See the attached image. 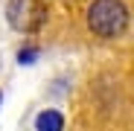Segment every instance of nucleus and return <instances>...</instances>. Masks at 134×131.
<instances>
[{"instance_id": "20e7f679", "label": "nucleus", "mask_w": 134, "mask_h": 131, "mask_svg": "<svg viewBox=\"0 0 134 131\" xmlns=\"http://www.w3.org/2000/svg\"><path fill=\"white\" fill-rule=\"evenodd\" d=\"M32 61H38V47H24L18 53V64H32Z\"/></svg>"}, {"instance_id": "7ed1b4c3", "label": "nucleus", "mask_w": 134, "mask_h": 131, "mask_svg": "<svg viewBox=\"0 0 134 131\" xmlns=\"http://www.w3.org/2000/svg\"><path fill=\"white\" fill-rule=\"evenodd\" d=\"M35 131H64V117L55 108H47L35 117Z\"/></svg>"}, {"instance_id": "f257e3e1", "label": "nucleus", "mask_w": 134, "mask_h": 131, "mask_svg": "<svg viewBox=\"0 0 134 131\" xmlns=\"http://www.w3.org/2000/svg\"><path fill=\"white\" fill-rule=\"evenodd\" d=\"M128 9L122 0H93L87 6V29L99 38H117L128 29Z\"/></svg>"}, {"instance_id": "39448f33", "label": "nucleus", "mask_w": 134, "mask_h": 131, "mask_svg": "<svg viewBox=\"0 0 134 131\" xmlns=\"http://www.w3.org/2000/svg\"><path fill=\"white\" fill-rule=\"evenodd\" d=\"M0 102H3V93H0Z\"/></svg>"}, {"instance_id": "f03ea898", "label": "nucleus", "mask_w": 134, "mask_h": 131, "mask_svg": "<svg viewBox=\"0 0 134 131\" xmlns=\"http://www.w3.org/2000/svg\"><path fill=\"white\" fill-rule=\"evenodd\" d=\"M6 20L15 32L32 35L44 26L47 20V9H44L41 0H9L6 3Z\"/></svg>"}]
</instances>
